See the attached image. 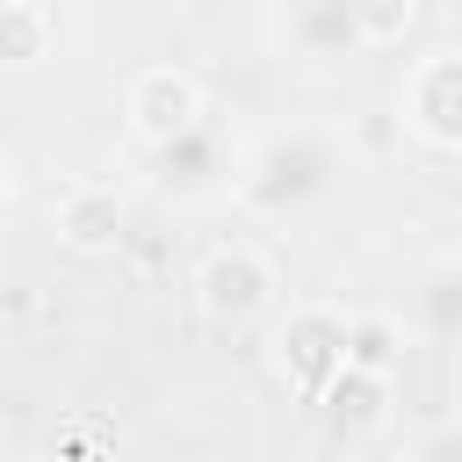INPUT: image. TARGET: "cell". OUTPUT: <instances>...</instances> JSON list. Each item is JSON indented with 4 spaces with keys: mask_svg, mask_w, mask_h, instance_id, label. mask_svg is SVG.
<instances>
[{
    "mask_svg": "<svg viewBox=\"0 0 462 462\" xmlns=\"http://www.w3.org/2000/svg\"><path fill=\"white\" fill-rule=\"evenodd\" d=\"M195 310L209 318V325H253V318H267V303H274V289H282V274H274V260L260 253V245H245V238H231V245H209L202 253V267H195Z\"/></svg>",
    "mask_w": 462,
    "mask_h": 462,
    "instance_id": "4",
    "label": "cell"
},
{
    "mask_svg": "<svg viewBox=\"0 0 462 462\" xmlns=\"http://www.w3.org/2000/svg\"><path fill=\"white\" fill-rule=\"evenodd\" d=\"M411 332L433 346H462V260H433L411 282Z\"/></svg>",
    "mask_w": 462,
    "mask_h": 462,
    "instance_id": "10",
    "label": "cell"
},
{
    "mask_svg": "<svg viewBox=\"0 0 462 462\" xmlns=\"http://www.w3.org/2000/svg\"><path fill=\"white\" fill-rule=\"evenodd\" d=\"M354 361V318L339 303H296L282 325H274V375L310 404L339 368Z\"/></svg>",
    "mask_w": 462,
    "mask_h": 462,
    "instance_id": "3",
    "label": "cell"
},
{
    "mask_svg": "<svg viewBox=\"0 0 462 462\" xmlns=\"http://www.w3.org/2000/svg\"><path fill=\"white\" fill-rule=\"evenodd\" d=\"M346 173V137L332 123H274L260 130L245 152H238V209L245 217H267V224H289L303 209H318Z\"/></svg>",
    "mask_w": 462,
    "mask_h": 462,
    "instance_id": "1",
    "label": "cell"
},
{
    "mask_svg": "<svg viewBox=\"0 0 462 462\" xmlns=\"http://www.w3.org/2000/svg\"><path fill=\"white\" fill-rule=\"evenodd\" d=\"M202 116H209V94H202V79H195L188 65H144V72H130V87H123V123H130V137H137L144 152L188 137Z\"/></svg>",
    "mask_w": 462,
    "mask_h": 462,
    "instance_id": "5",
    "label": "cell"
},
{
    "mask_svg": "<svg viewBox=\"0 0 462 462\" xmlns=\"http://www.w3.org/2000/svg\"><path fill=\"white\" fill-rule=\"evenodd\" d=\"M144 180H152V195H166V202H209V195H224V188L238 180V152H231L224 130L202 116L188 137L144 152Z\"/></svg>",
    "mask_w": 462,
    "mask_h": 462,
    "instance_id": "6",
    "label": "cell"
},
{
    "mask_svg": "<svg viewBox=\"0 0 462 462\" xmlns=\"http://www.w3.org/2000/svg\"><path fill=\"white\" fill-rule=\"evenodd\" d=\"M310 404L325 411V426H332V433H375V426L390 419V404H397V383H390V368L346 361V368H339Z\"/></svg>",
    "mask_w": 462,
    "mask_h": 462,
    "instance_id": "9",
    "label": "cell"
},
{
    "mask_svg": "<svg viewBox=\"0 0 462 462\" xmlns=\"http://www.w3.org/2000/svg\"><path fill=\"white\" fill-rule=\"evenodd\" d=\"M455 404H462V346H455Z\"/></svg>",
    "mask_w": 462,
    "mask_h": 462,
    "instance_id": "16",
    "label": "cell"
},
{
    "mask_svg": "<svg viewBox=\"0 0 462 462\" xmlns=\"http://www.w3.org/2000/svg\"><path fill=\"white\" fill-rule=\"evenodd\" d=\"M58 43V22L43 0H0V65H43Z\"/></svg>",
    "mask_w": 462,
    "mask_h": 462,
    "instance_id": "11",
    "label": "cell"
},
{
    "mask_svg": "<svg viewBox=\"0 0 462 462\" xmlns=\"http://www.w3.org/2000/svg\"><path fill=\"white\" fill-rule=\"evenodd\" d=\"M368 29H375V43L404 36L411 29V0H368Z\"/></svg>",
    "mask_w": 462,
    "mask_h": 462,
    "instance_id": "14",
    "label": "cell"
},
{
    "mask_svg": "<svg viewBox=\"0 0 462 462\" xmlns=\"http://www.w3.org/2000/svg\"><path fill=\"white\" fill-rule=\"evenodd\" d=\"M274 51L289 65H354L361 51H375V29H368V0H274V22H267Z\"/></svg>",
    "mask_w": 462,
    "mask_h": 462,
    "instance_id": "2",
    "label": "cell"
},
{
    "mask_svg": "<svg viewBox=\"0 0 462 462\" xmlns=\"http://www.w3.org/2000/svg\"><path fill=\"white\" fill-rule=\"evenodd\" d=\"M397 116H404V130H411L419 144L462 152V51H426V58L404 72Z\"/></svg>",
    "mask_w": 462,
    "mask_h": 462,
    "instance_id": "7",
    "label": "cell"
},
{
    "mask_svg": "<svg viewBox=\"0 0 462 462\" xmlns=\"http://www.w3.org/2000/svg\"><path fill=\"white\" fill-rule=\"evenodd\" d=\"M123 224H130V209H123L116 180H65V195H58V209H51L58 245H65V253H79V260L116 253Z\"/></svg>",
    "mask_w": 462,
    "mask_h": 462,
    "instance_id": "8",
    "label": "cell"
},
{
    "mask_svg": "<svg viewBox=\"0 0 462 462\" xmlns=\"http://www.w3.org/2000/svg\"><path fill=\"white\" fill-rule=\"evenodd\" d=\"M7 202H14V173H7V159H0V217H7Z\"/></svg>",
    "mask_w": 462,
    "mask_h": 462,
    "instance_id": "15",
    "label": "cell"
},
{
    "mask_svg": "<svg viewBox=\"0 0 462 462\" xmlns=\"http://www.w3.org/2000/svg\"><path fill=\"white\" fill-rule=\"evenodd\" d=\"M404 462H462V419H448V426H433V433H419Z\"/></svg>",
    "mask_w": 462,
    "mask_h": 462,
    "instance_id": "13",
    "label": "cell"
},
{
    "mask_svg": "<svg viewBox=\"0 0 462 462\" xmlns=\"http://www.w3.org/2000/svg\"><path fill=\"white\" fill-rule=\"evenodd\" d=\"M354 361L397 375V325H390V318H354Z\"/></svg>",
    "mask_w": 462,
    "mask_h": 462,
    "instance_id": "12",
    "label": "cell"
}]
</instances>
